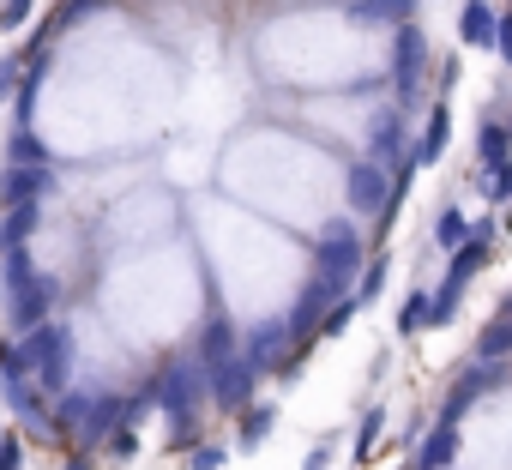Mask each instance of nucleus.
Here are the masks:
<instances>
[{
  "label": "nucleus",
  "mask_w": 512,
  "mask_h": 470,
  "mask_svg": "<svg viewBox=\"0 0 512 470\" xmlns=\"http://www.w3.org/2000/svg\"><path fill=\"white\" fill-rule=\"evenodd\" d=\"M494 49H500V55H506V61H512V13H506V19H500V37H494Z\"/></svg>",
  "instance_id": "obj_32"
},
{
  "label": "nucleus",
  "mask_w": 512,
  "mask_h": 470,
  "mask_svg": "<svg viewBox=\"0 0 512 470\" xmlns=\"http://www.w3.org/2000/svg\"><path fill=\"white\" fill-rule=\"evenodd\" d=\"M151 404L169 416L175 446H187V440H193V422H199V404H205V368H199V356L163 362V374L151 380Z\"/></svg>",
  "instance_id": "obj_1"
},
{
  "label": "nucleus",
  "mask_w": 512,
  "mask_h": 470,
  "mask_svg": "<svg viewBox=\"0 0 512 470\" xmlns=\"http://www.w3.org/2000/svg\"><path fill=\"white\" fill-rule=\"evenodd\" d=\"M434 242L452 254L458 242H470V223H464V211H440V223H434Z\"/></svg>",
  "instance_id": "obj_24"
},
{
  "label": "nucleus",
  "mask_w": 512,
  "mask_h": 470,
  "mask_svg": "<svg viewBox=\"0 0 512 470\" xmlns=\"http://www.w3.org/2000/svg\"><path fill=\"white\" fill-rule=\"evenodd\" d=\"M37 229H43V199L0 205V254H7V248H31Z\"/></svg>",
  "instance_id": "obj_10"
},
{
  "label": "nucleus",
  "mask_w": 512,
  "mask_h": 470,
  "mask_svg": "<svg viewBox=\"0 0 512 470\" xmlns=\"http://www.w3.org/2000/svg\"><path fill=\"white\" fill-rule=\"evenodd\" d=\"M512 350V302L500 308V320L482 332V344H476V362H494V356H506Z\"/></svg>",
  "instance_id": "obj_19"
},
{
  "label": "nucleus",
  "mask_w": 512,
  "mask_h": 470,
  "mask_svg": "<svg viewBox=\"0 0 512 470\" xmlns=\"http://www.w3.org/2000/svg\"><path fill=\"white\" fill-rule=\"evenodd\" d=\"M350 205H356V211H380V205H386V163L362 157V163L350 169Z\"/></svg>",
  "instance_id": "obj_13"
},
{
  "label": "nucleus",
  "mask_w": 512,
  "mask_h": 470,
  "mask_svg": "<svg viewBox=\"0 0 512 470\" xmlns=\"http://www.w3.org/2000/svg\"><path fill=\"white\" fill-rule=\"evenodd\" d=\"M0 440H7V428H0Z\"/></svg>",
  "instance_id": "obj_36"
},
{
  "label": "nucleus",
  "mask_w": 512,
  "mask_h": 470,
  "mask_svg": "<svg viewBox=\"0 0 512 470\" xmlns=\"http://www.w3.org/2000/svg\"><path fill=\"white\" fill-rule=\"evenodd\" d=\"M500 127H506V145H512V121H500Z\"/></svg>",
  "instance_id": "obj_35"
},
{
  "label": "nucleus",
  "mask_w": 512,
  "mask_h": 470,
  "mask_svg": "<svg viewBox=\"0 0 512 470\" xmlns=\"http://www.w3.org/2000/svg\"><path fill=\"white\" fill-rule=\"evenodd\" d=\"M19 356H25V374L49 398L61 386H73V326L67 320H37L31 332H19Z\"/></svg>",
  "instance_id": "obj_2"
},
{
  "label": "nucleus",
  "mask_w": 512,
  "mask_h": 470,
  "mask_svg": "<svg viewBox=\"0 0 512 470\" xmlns=\"http://www.w3.org/2000/svg\"><path fill=\"white\" fill-rule=\"evenodd\" d=\"M290 350H296V338H290L284 320H272V326H260V332L241 338V356H247L253 374H290Z\"/></svg>",
  "instance_id": "obj_6"
},
{
  "label": "nucleus",
  "mask_w": 512,
  "mask_h": 470,
  "mask_svg": "<svg viewBox=\"0 0 512 470\" xmlns=\"http://www.w3.org/2000/svg\"><path fill=\"white\" fill-rule=\"evenodd\" d=\"M0 470H25V446L7 434V440H0Z\"/></svg>",
  "instance_id": "obj_31"
},
{
  "label": "nucleus",
  "mask_w": 512,
  "mask_h": 470,
  "mask_svg": "<svg viewBox=\"0 0 512 470\" xmlns=\"http://www.w3.org/2000/svg\"><path fill=\"white\" fill-rule=\"evenodd\" d=\"M272 416H278L272 404H253V410H247V422H241V452H253V446L272 434Z\"/></svg>",
  "instance_id": "obj_23"
},
{
  "label": "nucleus",
  "mask_w": 512,
  "mask_h": 470,
  "mask_svg": "<svg viewBox=\"0 0 512 470\" xmlns=\"http://www.w3.org/2000/svg\"><path fill=\"white\" fill-rule=\"evenodd\" d=\"M368 157H374V163H398V157H404V115H398V109H380V115L368 121Z\"/></svg>",
  "instance_id": "obj_12"
},
{
  "label": "nucleus",
  "mask_w": 512,
  "mask_h": 470,
  "mask_svg": "<svg viewBox=\"0 0 512 470\" xmlns=\"http://www.w3.org/2000/svg\"><path fill=\"white\" fill-rule=\"evenodd\" d=\"M422 326H434L428 296H410V302H404V314H398V332H422Z\"/></svg>",
  "instance_id": "obj_26"
},
{
  "label": "nucleus",
  "mask_w": 512,
  "mask_h": 470,
  "mask_svg": "<svg viewBox=\"0 0 512 470\" xmlns=\"http://www.w3.org/2000/svg\"><path fill=\"white\" fill-rule=\"evenodd\" d=\"M488 199H494V205H506V199H512V163H500V169L488 175Z\"/></svg>",
  "instance_id": "obj_30"
},
{
  "label": "nucleus",
  "mask_w": 512,
  "mask_h": 470,
  "mask_svg": "<svg viewBox=\"0 0 512 470\" xmlns=\"http://www.w3.org/2000/svg\"><path fill=\"white\" fill-rule=\"evenodd\" d=\"M422 67H428V43H422V31L404 19L398 37H392V91H398V103H416V91H422Z\"/></svg>",
  "instance_id": "obj_4"
},
{
  "label": "nucleus",
  "mask_w": 512,
  "mask_h": 470,
  "mask_svg": "<svg viewBox=\"0 0 512 470\" xmlns=\"http://www.w3.org/2000/svg\"><path fill=\"white\" fill-rule=\"evenodd\" d=\"M223 464H229L223 446H193V458H187V470H223Z\"/></svg>",
  "instance_id": "obj_29"
},
{
  "label": "nucleus",
  "mask_w": 512,
  "mask_h": 470,
  "mask_svg": "<svg viewBox=\"0 0 512 470\" xmlns=\"http://www.w3.org/2000/svg\"><path fill=\"white\" fill-rule=\"evenodd\" d=\"M199 368H205V362H199ZM253 380H260V374H253L247 356L235 350V356H223V362L205 368V398H217V410H241V404L253 398Z\"/></svg>",
  "instance_id": "obj_5"
},
{
  "label": "nucleus",
  "mask_w": 512,
  "mask_h": 470,
  "mask_svg": "<svg viewBox=\"0 0 512 470\" xmlns=\"http://www.w3.org/2000/svg\"><path fill=\"white\" fill-rule=\"evenodd\" d=\"M380 416H386V410H368V416H362V428H356V452H362V458H368V452H374V440H380Z\"/></svg>",
  "instance_id": "obj_28"
},
{
  "label": "nucleus",
  "mask_w": 512,
  "mask_h": 470,
  "mask_svg": "<svg viewBox=\"0 0 512 470\" xmlns=\"http://www.w3.org/2000/svg\"><path fill=\"white\" fill-rule=\"evenodd\" d=\"M49 187H55V169L49 163H7V169H0V205L43 199Z\"/></svg>",
  "instance_id": "obj_8"
},
{
  "label": "nucleus",
  "mask_w": 512,
  "mask_h": 470,
  "mask_svg": "<svg viewBox=\"0 0 512 470\" xmlns=\"http://www.w3.org/2000/svg\"><path fill=\"white\" fill-rule=\"evenodd\" d=\"M37 13V0H0V31H19Z\"/></svg>",
  "instance_id": "obj_27"
},
{
  "label": "nucleus",
  "mask_w": 512,
  "mask_h": 470,
  "mask_svg": "<svg viewBox=\"0 0 512 470\" xmlns=\"http://www.w3.org/2000/svg\"><path fill=\"white\" fill-rule=\"evenodd\" d=\"M410 13H416V0H356L350 7L356 25H404Z\"/></svg>",
  "instance_id": "obj_17"
},
{
  "label": "nucleus",
  "mask_w": 512,
  "mask_h": 470,
  "mask_svg": "<svg viewBox=\"0 0 512 470\" xmlns=\"http://www.w3.org/2000/svg\"><path fill=\"white\" fill-rule=\"evenodd\" d=\"M452 452H458V428L452 422H434V434L416 452V470H452Z\"/></svg>",
  "instance_id": "obj_15"
},
{
  "label": "nucleus",
  "mask_w": 512,
  "mask_h": 470,
  "mask_svg": "<svg viewBox=\"0 0 512 470\" xmlns=\"http://www.w3.org/2000/svg\"><path fill=\"white\" fill-rule=\"evenodd\" d=\"M356 308H362L356 296H338V302H332V308L320 314V332H326V338H338V332H344V326L356 320Z\"/></svg>",
  "instance_id": "obj_25"
},
{
  "label": "nucleus",
  "mask_w": 512,
  "mask_h": 470,
  "mask_svg": "<svg viewBox=\"0 0 512 470\" xmlns=\"http://www.w3.org/2000/svg\"><path fill=\"white\" fill-rule=\"evenodd\" d=\"M241 350V338H235V326L217 314V320H205V332H199V362L211 368V362H223V356H235Z\"/></svg>",
  "instance_id": "obj_16"
},
{
  "label": "nucleus",
  "mask_w": 512,
  "mask_h": 470,
  "mask_svg": "<svg viewBox=\"0 0 512 470\" xmlns=\"http://www.w3.org/2000/svg\"><path fill=\"white\" fill-rule=\"evenodd\" d=\"M500 37V13L488 7V0H464V13H458V43L464 49H494Z\"/></svg>",
  "instance_id": "obj_11"
},
{
  "label": "nucleus",
  "mask_w": 512,
  "mask_h": 470,
  "mask_svg": "<svg viewBox=\"0 0 512 470\" xmlns=\"http://www.w3.org/2000/svg\"><path fill=\"white\" fill-rule=\"evenodd\" d=\"M37 91H43V61H31V73L13 85V115H19V121H31V109H37Z\"/></svg>",
  "instance_id": "obj_21"
},
{
  "label": "nucleus",
  "mask_w": 512,
  "mask_h": 470,
  "mask_svg": "<svg viewBox=\"0 0 512 470\" xmlns=\"http://www.w3.org/2000/svg\"><path fill=\"white\" fill-rule=\"evenodd\" d=\"M13 73H19V61H0V97H7V91H13V85H19V79H13Z\"/></svg>",
  "instance_id": "obj_33"
},
{
  "label": "nucleus",
  "mask_w": 512,
  "mask_h": 470,
  "mask_svg": "<svg viewBox=\"0 0 512 470\" xmlns=\"http://www.w3.org/2000/svg\"><path fill=\"white\" fill-rule=\"evenodd\" d=\"M332 302H338V296H332V290H326V284L314 278V284H308V290L296 296V308L284 314V326H290V338H308V332H314V320H320V314H326Z\"/></svg>",
  "instance_id": "obj_14"
},
{
  "label": "nucleus",
  "mask_w": 512,
  "mask_h": 470,
  "mask_svg": "<svg viewBox=\"0 0 512 470\" xmlns=\"http://www.w3.org/2000/svg\"><path fill=\"white\" fill-rule=\"evenodd\" d=\"M446 139H452V115H446V103H434V115H428V127H422V163H434L440 151H446Z\"/></svg>",
  "instance_id": "obj_18"
},
{
  "label": "nucleus",
  "mask_w": 512,
  "mask_h": 470,
  "mask_svg": "<svg viewBox=\"0 0 512 470\" xmlns=\"http://www.w3.org/2000/svg\"><path fill=\"white\" fill-rule=\"evenodd\" d=\"M356 272H362V229H356L350 217H332L326 235L314 242V278H320L332 296H344V290L356 284Z\"/></svg>",
  "instance_id": "obj_3"
},
{
  "label": "nucleus",
  "mask_w": 512,
  "mask_h": 470,
  "mask_svg": "<svg viewBox=\"0 0 512 470\" xmlns=\"http://www.w3.org/2000/svg\"><path fill=\"white\" fill-rule=\"evenodd\" d=\"M55 314V278H25L19 290H7V326H13V338L19 332H31L37 320H49Z\"/></svg>",
  "instance_id": "obj_7"
},
{
  "label": "nucleus",
  "mask_w": 512,
  "mask_h": 470,
  "mask_svg": "<svg viewBox=\"0 0 512 470\" xmlns=\"http://www.w3.org/2000/svg\"><path fill=\"white\" fill-rule=\"evenodd\" d=\"M7 163H49V151H43V139L31 133V121L13 127V139H7Z\"/></svg>",
  "instance_id": "obj_20"
},
{
  "label": "nucleus",
  "mask_w": 512,
  "mask_h": 470,
  "mask_svg": "<svg viewBox=\"0 0 512 470\" xmlns=\"http://www.w3.org/2000/svg\"><path fill=\"white\" fill-rule=\"evenodd\" d=\"M506 151H512V145H506V127H500V121H488V127L476 133V157H482L488 169H500V163H506Z\"/></svg>",
  "instance_id": "obj_22"
},
{
  "label": "nucleus",
  "mask_w": 512,
  "mask_h": 470,
  "mask_svg": "<svg viewBox=\"0 0 512 470\" xmlns=\"http://www.w3.org/2000/svg\"><path fill=\"white\" fill-rule=\"evenodd\" d=\"M61 470H91V458H67V464H61Z\"/></svg>",
  "instance_id": "obj_34"
},
{
  "label": "nucleus",
  "mask_w": 512,
  "mask_h": 470,
  "mask_svg": "<svg viewBox=\"0 0 512 470\" xmlns=\"http://www.w3.org/2000/svg\"><path fill=\"white\" fill-rule=\"evenodd\" d=\"M0 398H7V410H13V416H25V422L49 428V392H43L31 374H0Z\"/></svg>",
  "instance_id": "obj_9"
}]
</instances>
